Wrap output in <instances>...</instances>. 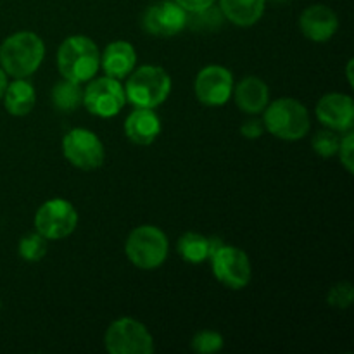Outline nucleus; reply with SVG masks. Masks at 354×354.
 Masks as SVG:
<instances>
[{
  "mask_svg": "<svg viewBox=\"0 0 354 354\" xmlns=\"http://www.w3.org/2000/svg\"><path fill=\"white\" fill-rule=\"evenodd\" d=\"M45 44L33 31H17L0 45V68L12 78H28L40 68Z\"/></svg>",
  "mask_w": 354,
  "mask_h": 354,
  "instance_id": "obj_1",
  "label": "nucleus"
},
{
  "mask_svg": "<svg viewBox=\"0 0 354 354\" xmlns=\"http://www.w3.org/2000/svg\"><path fill=\"white\" fill-rule=\"evenodd\" d=\"M100 68V50L85 35L68 37L57 48V69L64 80L86 83Z\"/></svg>",
  "mask_w": 354,
  "mask_h": 354,
  "instance_id": "obj_2",
  "label": "nucleus"
},
{
  "mask_svg": "<svg viewBox=\"0 0 354 354\" xmlns=\"http://www.w3.org/2000/svg\"><path fill=\"white\" fill-rule=\"evenodd\" d=\"M263 124L268 133L282 140H299L310 133L311 120L306 106L299 100L282 97L273 100L263 111Z\"/></svg>",
  "mask_w": 354,
  "mask_h": 354,
  "instance_id": "obj_3",
  "label": "nucleus"
},
{
  "mask_svg": "<svg viewBox=\"0 0 354 354\" xmlns=\"http://www.w3.org/2000/svg\"><path fill=\"white\" fill-rule=\"evenodd\" d=\"M124 95L135 107L161 106L171 92V78L161 66H140L127 76Z\"/></svg>",
  "mask_w": 354,
  "mask_h": 354,
  "instance_id": "obj_4",
  "label": "nucleus"
},
{
  "mask_svg": "<svg viewBox=\"0 0 354 354\" xmlns=\"http://www.w3.org/2000/svg\"><path fill=\"white\" fill-rule=\"evenodd\" d=\"M124 252L131 265L140 270H156L166 261L169 242L165 232L154 225L133 228L124 242Z\"/></svg>",
  "mask_w": 354,
  "mask_h": 354,
  "instance_id": "obj_5",
  "label": "nucleus"
},
{
  "mask_svg": "<svg viewBox=\"0 0 354 354\" xmlns=\"http://www.w3.org/2000/svg\"><path fill=\"white\" fill-rule=\"evenodd\" d=\"M104 344L111 354H152L154 339L142 322L120 318L107 327Z\"/></svg>",
  "mask_w": 354,
  "mask_h": 354,
  "instance_id": "obj_6",
  "label": "nucleus"
},
{
  "mask_svg": "<svg viewBox=\"0 0 354 354\" xmlns=\"http://www.w3.org/2000/svg\"><path fill=\"white\" fill-rule=\"evenodd\" d=\"M78 227V213L69 201L55 197L38 207L35 214V230L47 241L69 237Z\"/></svg>",
  "mask_w": 354,
  "mask_h": 354,
  "instance_id": "obj_7",
  "label": "nucleus"
},
{
  "mask_svg": "<svg viewBox=\"0 0 354 354\" xmlns=\"http://www.w3.org/2000/svg\"><path fill=\"white\" fill-rule=\"evenodd\" d=\"M209 259L213 275L221 286L232 290H241L249 286L252 268L249 256L242 249L223 244L209 256Z\"/></svg>",
  "mask_w": 354,
  "mask_h": 354,
  "instance_id": "obj_8",
  "label": "nucleus"
},
{
  "mask_svg": "<svg viewBox=\"0 0 354 354\" xmlns=\"http://www.w3.org/2000/svg\"><path fill=\"white\" fill-rule=\"evenodd\" d=\"M62 154L69 165L83 171H92L104 165L106 151L93 131L86 128H73L62 138Z\"/></svg>",
  "mask_w": 354,
  "mask_h": 354,
  "instance_id": "obj_9",
  "label": "nucleus"
},
{
  "mask_svg": "<svg viewBox=\"0 0 354 354\" xmlns=\"http://www.w3.org/2000/svg\"><path fill=\"white\" fill-rule=\"evenodd\" d=\"M82 104L90 114L99 118H113L127 104L124 86L120 80L102 76L95 78L83 90Z\"/></svg>",
  "mask_w": 354,
  "mask_h": 354,
  "instance_id": "obj_10",
  "label": "nucleus"
},
{
  "mask_svg": "<svg viewBox=\"0 0 354 354\" xmlns=\"http://www.w3.org/2000/svg\"><path fill=\"white\" fill-rule=\"evenodd\" d=\"M194 92L197 100L207 107H220L230 100L234 92V75L225 66L209 64L196 76Z\"/></svg>",
  "mask_w": 354,
  "mask_h": 354,
  "instance_id": "obj_11",
  "label": "nucleus"
},
{
  "mask_svg": "<svg viewBox=\"0 0 354 354\" xmlns=\"http://www.w3.org/2000/svg\"><path fill=\"white\" fill-rule=\"evenodd\" d=\"M142 26L152 37H175L187 26V10L175 0H161L145 10Z\"/></svg>",
  "mask_w": 354,
  "mask_h": 354,
  "instance_id": "obj_12",
  "label": "nucleus"
},
{
  "mask_svg": "<svg viewBox=\"0 0 354 354\" xmlns=\"http://www.w3.org/2000/svg\"><path fill=\"white\" fill-rule=\"evenodd\" d=\"M318 121L325 128H330L334 131L346 133L353 130L354 124V100L346 93H327L322 97L317 104Z\"/></svg>",
  "mask_w": 354,
  "mask_h": 354,
  "instance_id": "obj_13",
  "label": "nucleus"
},
{
  "mask_svg": "<svg viewBox=\"0 0 354 354\" xmlns=\"http://www.w3.org/2000/svg\"><path fill=\"white\" fill-rule=\"evenodd\" d=\"M299 28L308 40L324 44L337 33V14L324 3H313L301 12Z\"/></svg>",
  "mask_w": 354,
  "mask_h": 354,
  "instance_id": "obj_14",
  "label": "nucleus"
},
{
  "mask_svg": "<svg viewBox=\"0 0 354 354\" xmlns=\"http://www.w3.org/2000/svg\"><path fill=\"white\" fill-rule=\"evenodd\" d=\"M124 133L133 144L151 145L161 133V120L154 109L135 107L124 121Z\"/></svg>",
  "mask_w": 354,
  "mask_h": 354,
  "instance_id": "obj_15",
  "label": "nucleus"
},
{
  "mask_svg": "<svg viewBox=\"0 0 354 354\" xmlns=\"http://www.w3.org/2000/svg\"><path fill=\"white\" fill-rule=\"evenodd\" d=\"M137 66V52L130 41H111L100 55V68L111 78H127Z\"/></svg>",
  "mask_w": 354,
  "mask_h": 354,
  "instance_id": "obj_16",
  "label": "nucleus"
},
{
  "mask_svg": "<svg viewBox=\"0 0 354 354\" xmlns=\"http://www.w3.org/2000/svg\"><path fill=\"white\" fill-rule=\"evenodd\" d=\"M235 104L245 114H259L270 102V88L258 76H248L234 88Z\"/></svg>",
  "mask_w": 354,
  "mask_h": 354,
  "instance_id": "obj_17",
  "label": "nucleus"
},
{
  "mask_svg": "<svg viewBox=\"0 0 354 354\" xmlns=\"http://www.w3.org/2000/svg\"><path fill=\"white\" fill-rule=\"evenodd\" d=\"M266 0H220V10L225 19L235 26L249 28L261 19Z\"/></svg>",
  "mask_w": 354,
  "mask_h": 354,
  "instance_id": "obj_18",
  "label": "nucleus"
},
{
  "mask_svg": "<svg viewBox=\"0 0 354 354\" xmlns=\"http://www.w3.org/2000/svg\"><path fill=\"white\" fill-rule=\"evenodd\" d=\"M2 99L7 113L12 116H26L37 104V93L30 82L24 78H16L14 82L7 83Z\"/></svg>",
  "mask_w": 354,
  "mask_h": 354,
  "instance_id": "obj_19",
  "label": "nucleus"
},
{
  "mask_svg": "<svg viewBox=\"0 0 354 354\" xmlns=\"http://www.w3.org/2000/svg\"><path fill=\"white\" fill-rule=\"evenodd\" d=\"M176 251L183 261L199 265L204 259L209 258V239L197 232H187L178 239Z\"/></svg>",
  "mask_w": 354,
  "mask_h": 354,
  "instance_id": "obj_20",
  "label": "nucleus"
},
{
  "mask_svg": "<svg viewBox=\"0 0 354 354\" xmlns=\"http://www.w3.org/2000/svg\"><path fill=\"white\" fill-rule=\"evenodd\" d=\"M82 99L83 90L80 88V83L69 80L62 78V82H59L52 90V102L61 113H73L82 104Z\"/></svg>",
  "mask_w": 354,
  "mask_h": 354,
  "instance_id": "obj_21",
  "label": "nucleus"
},
{
  "mask_svg": "<svg viewBox=\"0 0 354 354\" xmlns=\"http://www.w3.org/2000/svg\"><path fill=\"white\" fill-rule=\"evenodd\" d=\"M47 239L41 237L37 230L33 234H26L23 239L19 241V245H17V252H19L21 258L24 261L30 263H37L47 254Z\"/></svg>",
  "mask_w": 354,
  "mask_h": 354,
  "instance_id": "obj_22",
  "label": "nucleus"
},
{
  "mask_svg": "<svg viewBox=\"0 0 354 354\" xmlns=\"http://www.w3.org/2000/svg\"><path fill=\"white\" fill-rule=\"evenodd\" d=\"M220 7H206L197 12H187V26H192L194 30H214L223 21Z\"/></svg>",
  "mask_w": 354,
  "mask_h": 354,
  "instance_id": "obj_23",
  "label": "nucleus"
},
{
  "mask_svg": "<svg viewBox=\"0 0 354 354\" xmlns=\"http://www.w3.org/2000/svg\"><path fill=\"white\" fill-rule=\"evenodd\" d=\"M311 145H313V151L320 158L327 159L337 154L339 145H341V137L337 135V131L330 130V128H325V130H320L315 133Z\"/></svg>",
  "mask_w": 354,
  "mask_h": 354,
  "instance_id": "obj_24",
  "label": "nucleus"
},
{
  "mask_svg": "<svg viewBox=\"0 0 354 354\" xmlns=\"http://www.w3.org/2000/svg\"><path fill=\"white\" fill-rule=\"evenodd\" d=\"M221 348H223V337L214 330H201L192 339V349L199 354H213Z\"/></svg>",
  "mask_w": 354,
  "mask_h": 354,
  "instance_id": "obj_25",
  "label": "nucleus"
},
{
  "mask_svg": "<svg viewBox=\"0 0 354 354\" xmlns=\"http://www.w3.org/2000/svg\"><path fill=\"white\" fill-rule=\"evenodd\" d=\"M354 301V289L349 282H339L328 290L327 303L330 306L339 308V310H346L353 304Z\"/></svg>",
  "mask_w": 354,
  "mask_h": 354,
  "instance_id": "obj_26",
  "label": "nucleus"
},
{
  "mask_svg": "<svg viewBox=\"0 0 354 354\" xmlns=\"http://www.w3.org/2000/svg\"><path fill=\"white\" fill-rule=\"evenodd\" d=\"M339 158H341V165L344 166L346 171L349 175L354 173V133L353 130L346 131L344 137H341V145L337 151Z\"/></svg>",
  "mask_w": 354,
  "mask_h": 354,
  "instance_id": "obj_27",
  "label": "nucleus"
},
{
  "mask_svg": "<svg viewBox=\"0 0 354 354\" xmlns=\"http://www.w3.org/2000/svg\"><path fill=\"white\" fill-rule=\"evenodd\" d=\"M265 124H263V120H248L241 127V133L244 135L245 138H259L263 133H265Z\"/></svg>",
  "mask_w": 354,
  "mask_h": 354,
  "instance_id": "obj_28",
  "label": "nucleus"
},
{
  "mask_svg": "<svg viewBox=\"0 0 354 354\" xmlns=\"http://www.w3.org/2000/svg\"><path fill=\"white\" fill-rule=\"evenodd\" d=\"M178 6H182L187 12H197L206 7H211L216 3V0H175Z\"/></svg>",
  "mask_w": 354,
  "mask_h": 354,
  "instance_id": "obj_29",
  "label": "nucleus"
},
{
  "mask_svg": "<svg viewBox=\"0 0 354 354\" xmlns=\"http://www.w3.org/2000/svg\"><path fill=\"white\" fill-rule=\"evenodd\" d=\"M7 83H9V80H7V73L0 68V99H2L3 92H6Z\"/></svg>",
  "mask_w": 354,
  "mask_h": 354,
  "instance_id": "obj_30",
  "label": "nucleus"
},
{
  "mask_svg": "<svg viewBox=\"0 0 354 354\" xmlns=\"http://www.w3.org/2000/svg\"><path fill=\"white\" fill-rule=\"evenodd\" d=\"M353 64H354V59H349L348 61V82L349 85H354V80H353Z\"/></svg>",
  "mask_w": 354,
  "mask_h": 354,
  "instance_id": "obj_31",
  "label": "nucleus"
},
{
  "mask_svg": "<svg viewBox=\"0 0 354 354\" xmlns=\"http://www.w3.org/2000/svg\"><path fill=\"white\" fill-rule=\"evenodd\" d=\"M273 2H279V3H282V2H289V0H273Z\"/></svg>",
  "mask_w": 354,
  "mask_h": 354,
  "instance_id": "obj_32",
  "label": "nucleus"
},
{
  "mask_svg": "<svg viewBox=\"0 0 354 354\" xmlns=\"http://www.w3.org/2000/svg\"><path fill=\"white\" fill-rule=\"evenodd\" d=\"M0 308H2V303H0Z\"/></svg>",
  "mask_w": 354,
  "mask_h": 354,
  "instance_id": "obj_33",
  "label": "nucleus"
}]
</instances>
